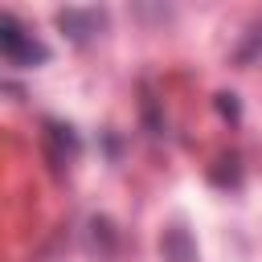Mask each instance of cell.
Listing matches in <instances>:
<instances>
[{"label":"cell","mask_w":262,"mask_h":262,"mask_svg":"<svg viewBox=\"0 0 262 262\" xmlns=\"http://www.w3.org/2000/svg\"><path fill=\"white\" fill-rule=\"evenodd\" d=\"M160 250H164L172 262H188V254H192V246H188V233H184V229H168V233H164V242H160Z\"/></svg>","instance_id":"3957f363"},{"label":"cell","mask_w":262,"mask_h":262,"mask_svg":"<svg viewBox=\"0 0 262 262\" xmlns=\"http://www.w3.org/2000/svg\"><path fill=\"white\" fill-rule=\"evenodd\" d=\"M57 25H61L74 41H86V37L102 25V16H98V12H86V8H61V12H57Z\"/></svg>","instance_id":"7a4b0ae2"},{"label":"cell","mask_w":262,"mask_h":262,"mask_svg":"<svg viewBox=\"0 0 262 262\" xmlns=\"http://www.w3.org/2000/svg\"><path fill=\"white\" fill-rule=\"evenodd\" d=\"M0 49H4V57H8L12 66H37V61L49 57V49H45L41 41H33V33H25L12 12L0 16Z\"/></svg>","instance_id":"6da1fadb"}]
</instances>
